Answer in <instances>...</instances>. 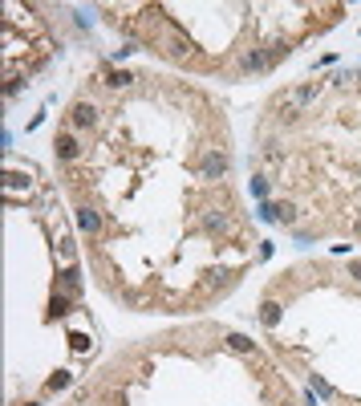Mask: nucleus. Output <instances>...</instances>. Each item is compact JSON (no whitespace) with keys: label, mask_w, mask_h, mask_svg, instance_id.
Instances as JSON below:
<instances>
[{"label":"nucleus","mask_w":361,"mask_h":406,"mask_svg":"<svg viewBox=\"0 0 361 406\" xmlns=\"http://www.w3.org/2000/svg\"><path fill=\"white\" fill-rule=\"evenodd\" d=\"M98 106H94V102H73V106H69V130H94L98 126Z\"/></svg>","instance_id":"f257e3e1"},{"label":"nucleus","mask_w":361,"mask_h":406,"mask_svg":"<svg viewBox=\"0 0 361 406\" xmlns=\"http://www.w3.org/2000/svg\"><path fill=\"white\" fill-rule=\"evenodd\" d=\"M53 155H57V162H78V159H82V143H78V134H73V130H61V134L53 138Z\"/></svg>","instance_id":"f03ea898"},{"label":"nucleus","mask_w":361,"mask_h":406,"mask_svg":"<svg viewBox=\"0 0 361 406\" xmlns=\"http://www.w3.org/2000/svg\"><path fill=\"white\" fill-rule=\"evenodd\" d=\"M228 155H224V150H207V155H203V162H199V171H203V179H215V183H219V179H228Z\"/></svg>","instance_id":"7ed1b4c3"},{"label":"nucleus","mask_w":361,"mask_h":406,"mask_svg":"<svg viewBox=\"0 0 361 406\" xmlns=\"http://www.w3.org/2000/svg\"><path fill=\"white\" fill-rule=\"evenodd\" d=\"M317 97H321V85H317V81H305V85H296L293 94H288V106H293L296 114H305Z\"/></svg>","instance_id":"20e7f679"},{"label":"nucleus","mask_w":361,"mask_h":406,"mask_svg":"<svg viewBox=\"0 0 361 406\" xmlns=\"http://www.w3.org/2000/svg\"><path fill=\"white\" fill-rule=\"evenodd\" d=\"M264 69H272L264 49H247L244 57H240V73H264Z\"/></svg>","instance_id":"39448f33"},{"label":"nucleus","mask_w":361,"mask_h":406,"mask_svg":"<svg viewBox=\"0 0 361 406\" xmlns=\"http://www.w3.org/2000/svg\"><path fill=\"white\" fill-rule=\"evenodd\" d=\"M57 292H66V297H78V292H82V273H78L73 264L57 273Z\"/></svg>","instance_id":"423d86ee"},{"label":"nucleus","mask_w":361,"mask_h":406,"mask_svg":"<svg viewBox=\"0 0 361 406\" xmlns=\"http://www.w3.org/2000/svg\"><path fill=\"white\" fill-rule=\"evenodd\" d=\"M73 215H78V227H82L85 236H98V232H102V215L90 208V203H82V208L73 211Z\"/></svg>","instance_id":"0eeeda50"},{"label":"nucleus","mask_w":361,"mask_h":406,"mask_svg":"<svg viewBox=\"0 0 361 406\" xmlns=\"http://www.w3.org/2000/svg\"><path fill=\"white\" fill-rule=\"evenodd\" d=\"M280 321H284V305H280L276 297H268V301L260 305V325L264 329H276Z\"/></svg>","instance_id":"6e6552de"},{"label":"nucleus","mask_w":361,"mask_h":406,"mask_svg":"<svg viewBox=\"0 0 361 406\" xmlns=\"http://www.w3.org/2000/svg\"><path fill=\"white\" fill-rule=\"evenodd\" d=\"M224 345H228L231 354H240V357H256V341L247 338V333H228Z\"/></svg>","instance_id":"1a4fd4ad"},{"label":"nucleus","mask_w":361,"mask_h":406,"mask_svg":"<svg viewBox=\"0 0 361 406\" xmlns=\"http://www.w3.org/2000/svg\"><path fill=\"white\" fill-rule=\"evenodd\" d=\"M203 232H212V236H228L231 220L224 215V211H207V215H203Z\"/></svg>","instance_id":"9d476101"},{"label":"nucleus","mask_w":361,"mask_h":406,"mask_svg":"<svg viewBox=\"0 0 361 406\" xmlns=\"http://www.w3.org/2000/svg\"><path fill=\"white\" fill-rule=\"evenodd\" d=\"M69 386H73V374L69 370H57L45 378V394H61V390H69Z\"/></svg>","instance_id":"9b49d317"},{"label":"nucleus","mask_w":361,"mask_h":406,"mask_svg":"<svg viewBox=\"0 0 361 406\" xmlns=\"http://www.w3.org/2000/svg\"><path fill=\"white\" fill-rule=\"evenodd\" d=\"M296 220H300V211H296V203H288V199H284V203H276V224L293 227Z\"/></svg>","instance_id":"f8f14e48"},{"label":"nucleus","mask_w":361,"mask_h":406,"mask_svg":"<svg viewBox=\"0 0 361 406\" xmlns=\"http://www.w3.org/2000/svg\"><path fill=\"white\" fill-rule=\"evenodd\" d=\"M69 305H73V297H66V292L53 289V301H49V317H66Z\"/></svg>","instance_id":"ddd939ff"},{"label":"nucleus","mask_w":361,"mask_h":406,"mask_svg":"<svg viewBox=\"0 0 361 406\" xmlns=\"http://www.w3.org/2000/svg\"><path fill=\"white\" fill-rule=\"evenodd\" d=\"M130 81H134V73H126V69H110V73H106V85H110V90H126Z\"/></svg>","instance_id":"4468645a"},{"label":"nucleus","mask_w":361,"mask_h":406,"mask_svg":"<svg viewBox=\"0 0 361 406\" xmlns=\"http://www.w3.org/2000/svg\"><path fill=\"white\" fill-rule=\"evenodd\" d=\"M309 386H312V394H321V398H333V394H337V390L329 386V382L321 378V374H312V378H309Z\"/></svg>","instance_id":"2eb2a0df"},{"label":"nucleus","mask_w":361,"mask_h":406,"mask_svg":"<svg viewBox=\"0 0 361 406\" xmlns=\"http://www.w3.org/2000/svg\"><path fill=\"white\" fill-rule=\"evenodd\" d=\"M252 195H256L260 203H268V179H264V175H256V179H252Z\"/></svg>","instance_id":"dca6fc26"},{"label":"nucleus","mask_w":361,"mask_h":406,"mask_svg":"<svg viewBox=\"0 0 361 406\" xmlns=\"http://www.w3.org/2000/svg\"><path fill=\"white\" fill-rule=\"evenodd\" d=\"M260 220L264 224H276V203H260Z\"/></svg>","instance_id":"f3484780"},{"label":"nucleus","mask_w":361,"mask_h":406,"mask_svg":"<svg viewBox=\"0 0 361 406\" xmlns=\"http://www.w3.org/2000/svg\"><path fill=\"white\" fill-rule=\"evenodd\" d=\"M349 280H357L361 285V260H349Z\"/></svg>","instance_id":"a211bd4d"},{"label":"nucleus","mask_w":361,"mask_h":406,"mask_svg":"<svg viewBox=\"0 0 361 406\" xmlns=\"http://www.w3.org/2000/svg\"><path fill=\"white\" fill-rule=\"evenodd\" d=\"M17 406H41V402H37V398H25V402H17Z\"/></svg>","instance_id":"6ab92c4d"},{"label":"nucleus","mask_w":361,"mask_h":406,"mask_svg":"<svg viewBox=\"0 0 361 406\" xmlns=\"http://www.w3.org/2000/svg\"><path fill=\"white\" fill-rule=\"evenodd\" d=\"M280 406H293V402H280Z\"/></svg>","instance_id":"aec40b11"},{"label":"nucleus","mask_w":361,"mask_h":406,"mask_svg":"<svg viewBox=\"0 0 361 406\" xmlns=\"http://www.w3.org/2000/svg\"><path fill=\"white\" fill-rule=\"evenodd\" d=\"M357 232H361V224H357Z\"/></svg>","instance_id":"412c9836"},{"label":"nucleus","mask_w":361,"mask_h":406,"mask_svg":"<svg viewBox=\"0 0 361 406\" xmlns=\"http://www.w3.org/2000/svg\"><path fill=\"white\" fill-rule=\"evenodd\" d=\"M82 406H90V402H82Z\"/></svg>","instance_id":"4be33fe9"}]
</instances>
